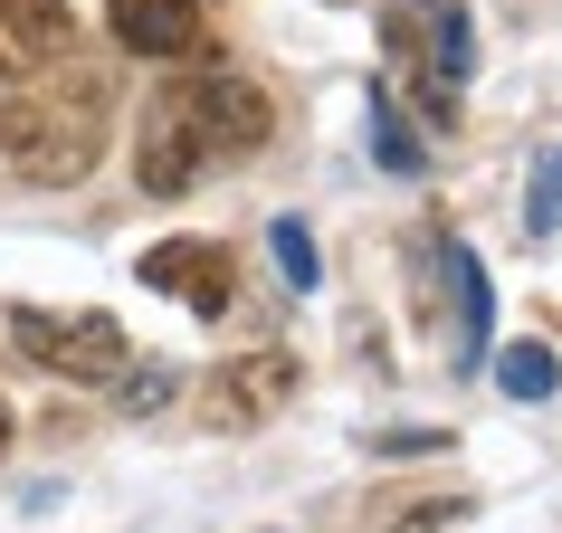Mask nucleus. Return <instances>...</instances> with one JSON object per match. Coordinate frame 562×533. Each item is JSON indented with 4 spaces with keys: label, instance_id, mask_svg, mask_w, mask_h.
Returning a JSON list of instances; mask_svg holds the SVG:
<instances>
[{
    "label": "nucleus",
    "instance_id": "12",
    "mask_svg": "<svg viewBox=\"0 0 562 533\" xmlns=\"http://www.w3.org/2000/svg\"><path fill=\"white\" fill-rule=\"evenodd\" d=\"M372 162H382V172H401V181H419V172H429V144H419V134H411V115L391 105V87H372Z\"/></svg>",
    "mask_w": 562,
    "mask_h": 533
},
{
    "label": "nucleus",
    "instance_id": "1",
    "mask_svg": "<svg viewBox=\"0 0 562 533\" xmlns=\"http://www.w3.org/2000/svg\"><path fill=\"white\" fill-rule=\"evenodd\" d=\"M0 162L38 191H77L105 162V95L95 87H20L0 95Z\"/></svg>",
    "mask_w": 562,
    "mask_h": 533
},
{
    "label": "nucleus",
    "instance_id": "8",
    "mask_svg": "<svg viewBox=\"0 0 562 533\" xmlns=\"http://www.w3.org/2000/svg\"><path fill=\"white\" fill-rule=\"evenodd\" d=\"M67 48H77L67 0H0V58H10V77H48Z\"/></svg>",
    "mask_w": 562,
    "mask_h": 533
},
{
    "label": "nucleus",
    "instance_id": "15",
    "mask_svg": "<svg viewBox=\"0 0 562 533\" xmlns=\"http://www.w3.org/2000/svg\"><path fill=\"white\" fill-rule=\"evenodd\" d=\"M382 38H391L401 67H419V48H429V0H382Z\"/></svg>",
    "mask_w": 562,
    "mask_h": 533
},
{
    "label": "nucleus",
    "instance_id": "3",
    "mask_svg": "<svg viewBox=\"0 0 562 533\" xmlns=\"http://www.w3.org/2000/svg\"><path fill=\"white\" fill-rule=\"evenodd\" d=\"M201 172H210L201 105H191V87H162V95L144 105V124H134V181H144L153 201H181Z\"/></svg>",
    "mask_w": 562,
    "mask_h": 533
},
{
    "label": "nucleus",
    "instance_id": "5",
    "mask_svg": "<svg viewBox=\"0 0 562 533\" xmlns=\"http://www.w3.org/2000/svg\"><path fill=\"white\" fill-rule=\"evenodd\" d=\"M191 105H201L210 162L267 152V134H277V105H267V87H258V77H238V67H201V77H191Z\"/></svg>",
    "mask_w": 562,
    "mask_h": 533
},
{
    "label": "nucleus",
    "instance_id": "6",
    "mask_svg": "<svg viewBox=\"0 0 562 533\" xmlns=\"http://www.w3.org/2000/svg\"><path fill=\"white\" fill-rule=\"evenodd\" d=\"M134 276H144L153 296H172V305H191V315H229V248L220 238H153L144 258H134Z\"/></svg>",
    "mask_w": 562,
    "mask_h": 533
},
{
    "label": "nucleus",
    "instance_id": "17",
    "mask_svg": "<svg viewBox=\"0 0 562 533\" xmlns=\"http://www.w3.org/2000/svg\"><path fill=\"white\" fill-rule=\"evenodd\" d=\"M372 447L382 457H429V447H448V429H372Z\"/></svg>",
    "mask_w": 562,
    "mask_h": 533
},
{
    "label": "nucleus",
    "instance_id": "7",
    "mask_svg": "<svg viewBox=\"0 0 562 533\" xmlns=\"http://www.w3.org/2000/svg\"><path fill=\"white\" fill-rule=\"evenodd\" d=\"M105 20H115V48L134 58H210L201 0H105Z\"/></svg>",
    "mask_w": 562,
    "mask_h": 533
},
{
    "label": "nucleus",
    "instance_id": "14",
    "mask_svg": "<svg viewBox=\"0 0 562 533\" xmlns=\"http://www.w3.org/2000/svg\"><path fill=\"white\" fill-rule=\"evenodd\" d=\"M267 248H277V266H286V286L315 296V276H325V266H315V229H305V219H267Z\"/></svg>",
    "mask_w": 562,
    "mask_h": 533
},
{
    "label": "nucleus",
    "instance_id": "16",
    "mask_svg": "<svg viewBox=\"0 0 562 533\" xmlns=\"http://www.w3.org/2000/svg\"><path fill=\"white\" fill-rule=\"evenodd\" d=\"M382 533H468V496H429V504H411V514L382 524Z\"/></svg>",
    "mask_w": 562,
    "mask_h": 533
},
{
    "label": "nucleus",
    "instance_id": "11",
    "mask_svg": "<svg viewBox=\"0 0 562 533\" xmlns=\"http://www.w3.org/2000/svg\"><path fill=\"white\" fill-rule=\"evenodd\" d=\"M419 58H429V77H439V87H468L476 30H468V10H458V0H429V48H419Z\"/></svg>",
    "mask_w": 562,
    "mask_h": 533
},
{
    "label": "nucleus",
    "instance_id": "13",
    "mask_svg": "<svg viewBox=\"0 0 562 533\" xmlns=\"http://www.w3.org/2000/svg\"><path fill=\"white\" fill-rule=\"evenodd\" d=\"M105 390H115V410H124V419H153V410L181 390V372H172V362H124Z\"/></svg>",
    "mask_w": 562,
    "mask_h": 533
},
{
    "label": "nucleus",
    "instance_id": "9",
    "mask_svg": "<svg viewBox=\"0 0 562 533\" xmlns=\"http://www.w3.org/2000/svg\"><path fill=\"white\" fill-rule=\"evenodd\" d=\"M448 286H458V362L496 353V296H486V266L468 248H448Z\"/></svg>",
    "mask_w": 562,
    "mask_h": 533
},
{
    "label": "nucleus",
    "instance_id": "10",
    "mask_svg": "<svg viewBox=\"0 0 562 533\" xmlns=\"http://www.w3.org/2000/svg\"><path fill=\"white\" fill-rule=\"evenodd\" d=\"M486 362H496V390H505V400H525V410L562 390V362H553V343H496Z\"/></svg>",
    "mask_w": 562,
    "mask_h": 533
},
{
    "label": "nucleus",
    "instance_id": "2",
    "mask_svg": "<svg viewBox=\"0 0 562 533\" xmlns=\"http://www.w3.org/2000/svg\"><path fill=\"white\" fill-rule=\"evenodd\" d=\"M0 333H10V353L38 362V372H58V382H115L124 362H134V333L115 325V315H48V305H10L0 315Z\"/></svg>",
    "mask_w": 562,
    "mask_h": 533
},
{
    "label": "nucleus",
    "instance_id": "4",
    "mask_svg": "<svg viewBox=\"0 0 562 533\" xmlns=\"http://www.w3.org/2000/svg\"><path fill=\"white\" fill-rule=\"evenodd\" d=\"M296 353H277V343H258V353H229L220 372L201 382V419L220 429V439H238V429H267V419L296 400Z\"/></svg>",
    "mask_w": 562,
    "mask_h": 533
},
{
    "label": "nucleus",
    "instance_id": "18",
    "mask_svg": "<svg viewBox=\"0 0 562 533\" xmlns=\"http://www.w3.org/2000/svg\"><path fill=\"white\" fill-rule=\"evenodd\" d=\"M533 229H562V162L543 172V191H533Z\"/></svg>",
    "mask_w": 562,
    "mask_h": 533
},
{
    "label": "nucleus",
    "instance_id": "20",
    "mask_svg": "<svg viewBox=\"0 0 562 533\" xmlns=\"http://www.w3.org/2000/svg\"><path fill=\"white\" fill-rule=\"evenodd\" d=\"M0 87H10V58H0Z\"/></svg>",
    "mask_w": 562,
    "mask_h": 533
},
{
    "label": "nucleus",
    "instance_id": "19",
    "mask_svg": "<svg viewBox=\"0 0 562 533\" xmlns=\"http://www.w3.org/2000/svg\"><path fill=\"white\" fill-rule=\"evenodd\" d=\"M0 457H10V410H0Z\"/></svg>",
    "mask_w": 562,
    "mask_h": 533
}]
</instances>
